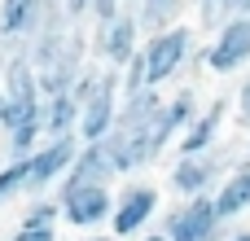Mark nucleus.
<instances>
[{
  "mask_svg": "<svg viewBox=\"0 0 250 241\" xmlns=\"http://www.w3.org/2000/svg\"><path fill=\"white\" fill-rule=\"evenodd\" d=\"M22 180H26V162L22 158H4V167H0V206L22 198Z\"/></svg>",
  "mask_w": 250,
  "mask_h": 241,
  "instance_id": "obj_19",
  "label": "nucleus"
},
{
  "mask_svg": "<svg viewBox=\"0 0 250 241\" xmlns=\"http://www.w3.org/2000/svg\"><path fill=\"white\" fill-rule=\"evenodd\" d=\"M202 66H207L211 79H229V75L246 70L250 66V13H237L211 40H202Z\"/></svg>",
  "mask_w": 250,
  "mask_h": 241,
  "instance_id": "obj_6",
  "label": "nucleus"
},
{
  "mask_svg": "<svg viewBox=\"0 0 250 241\" xmlns=\"http://www.w3.org/2000/svg\"><path fill=\"white\" fill-rule=\"evenodd\" d=\"M119 97H123V88H119V70H114V66H101V79H97V88L88 92V101L79 105V123H75V136H79L83 145H97V141L114 127Z\"/></svg>",
  "mask_w": 250,
  "mask_h": 241,
  "instance_id": "obj_10",
  "label": "nucleus"
},
{
  "mask_svg": "<svg viewBox=\"0 0 250 241\" xmlns=\"http://www.w3.org/2000/svg\"><path fill=\"white\" fill-rule=\"evenodd\" d=\"M189 9H193V18H198V31H202V35H215L224 22H233V18L242 13V4H237V0H189Z\"/></svg>",
  "mask_w": 250,
  "mask_h": 241,
  "instance_id": "obj_17",
  "label": "nucleus"
},
{
  "mask_svg": "<svg viewBox=\"0 0 250 241\" xmlns=\"http://www.w3.org/2000/svg\"><path fill=\"white\" fill-rule=\"evenodd\" d=\"M62 4H66L70 22H88V4H92V0H62Z\"/></svg>",
  "mask_w": 250,
  "mask_h": 241,
  "instance_id": "obj_24",
  "label": "nucleus"
},
{
  "mask_svg": "<svg viewBox=\"0 0 250 241\" xmlns=\"http://www.w3.org/2000/svg\"><path fill=\"white\" fill-rule=\"evenodd\" d=\"M9 241H57V228H31V224H18V233Z\"/></svg>",
  "mask_w": 250,
  "mask_h": 241,
  "instance_id": "obj_23",
  "label": "nucleus"
},
{
  "mask_svg": "<svg viewBox=\"0 0 250 241\" xmlns=\"http://www.w3.org/2000/svg\"><path fill=\"white\" fill-rule=\"evenodd\" d=\"M123 4H127V9H132V4H136V0H123Z\"/></svg>",
  "mask_w": 250,
  "mask_h": 241,
  "instance_id": "obj_31",
  "label": "nucleus"
},
{
  "mask_svg": "<svg viewBox=\"0 0 250 241\" xmlns=\"http://www.w3.org/2000/svg\"><path fill=\"white\" fill-rule=\"evenodd\" d=\"M119 88L123 92H136V88H145V57H141V48H136V57L119 70Z\"/></svg>",
  "mask_w": 250,
  "mask_h": 241,
  "instance_id": "obj_21",
  "label": "nucleus"
},
{
  "mask_svg": "<svg viewBox=\"0 0 250 241\" xmlns=\"http://www.w3.org/2000/svg\"><path fill=\"white\" fill-rule=\"evenodd\" d=\"M83 241H119V237H110V233H88Z\"/></svg>",
  "mask_w": 250,
  "mask_h": 241,
  "instance_id": "obj_28",
  "label": "nucleus"
},
{
  "mask_svg": "<svg viewBox=\"0 0 250 241\" xmlns=\"http://www.w3.org/2000/svg\"><path fill=\"white\" fill-rule=\"evenodd\" d=\"M237 167H250V141H246V145H237Z\"/></svg>",
  "mask_w": 250,
  "mask_h": 241,
  "instance_id": "obj_27",
  "label": "nucleus"
},
{
  "mask_svg": "<svg viewBox=\"0 0 250 241\" xmlns=\"http://www.w3.org/2000/svg\"><path fill=\"white\" fill-rule=\"evenodd\" d=\"M233 114H237V123L250 132V66L237 75V92H233Z\"/></svg>",
  "mask_w": 250,
  "mask_h": 241,
  "instance_id": "obj_20",
  "label": "nucleus"
},
{
  "mask_svg": "<svg viewBox=\"0 0 250 241\" xmlns=\"http://www.w3.org/2000/svg\"><path fill=\"white\" fill-rule=\"evenodd\" d=\"M141 40H145V35H141V26H136L132 9H119L114 18H105V22H92V26H88V57H92V61H101V66L123 70V66L136 57Z\"/></svg>",
  "mask_w": 250,
  "mask_h": 241,
  "instance_id": "obj_5",
  "label": "nucleus"
},
{
  "mask_svg": "<svg viewBox=\"0 0 250 241\" xmlns=\"http://www.w3.org/2000/svg\"><path fill=\"white\" fill-rule=\"evenodd\" d=\"M202 48L198 40V26L189 22H171L154 35L141 40V57H145V83L149 88H167L171 79H180L193 61V53Z\"/></svg>",
  "mask_w": 250,
  "mask_h": 241,
  "instance_id": "obj_2",
  "label": "nucleus"
},
{
  "mask_svg": "<svg viewBox=\"0 0 250 241\" xmlns=\"http://www.w3.org/2000/svg\"><path fill=\"white\" fill-rule=\"evenodd\" d=\"M158 228L167 233V241H220L229 224H220L211 193H202V198H185V202H176V211L158 215Z\"/></svg>",
  "mask_w": 250,
  "mask_h": 241,
  "instance_id": "obj_9",
  "label": "nucleus"
},
{
  "mask_svg": "<svg viewBox=\"0 0 250 241\" xmlns=\"http://www.w3.org/2000/svg\"><path fill=\"white\" fill-rule=\"evenodd\" d=\"M229 110H233V97H215L211 105H202V110H198V119L176 136V141H180V145H176V154L185 158V154H207V149H215V145L224 141Z\"/></svg>",
  "mask_w": 250,
  "mask_h": 241,
  "instance_id": "obj_11",
  "label": "nucleus"
},
{
  "mask_svg": "<svg viewBox=\"0 0 250 241\" xmlns=\"http://www.w3.org/2000/svg\"><path fill=\"white\" fill-rule=\"evenodd\" d=\"M132 241H167V233H163V228H145L141 237H132Z\"/></svg>",
  "mask_w": 250,
  "mask_h": 241,
  "instance_id": "obj_26",
  "label": "nucleus"
},
{
  "mask_svg": "<svg viewBox=\"0 0 250 241\" xmlns=\"http://www.w3.org/2000/svg\"><path fill=\"white\" fill-rule=\"evenodd\" d=\"M158 215H163V189L154 180H127L110 206V237L119 241L141 237L145 228H154Z\"/></svg>",
  "mask_w": 250,
  "mask_h": 241,
  "instance_id": "obj_4",
  "label": "nucleus"
},
{
  "mask_svg": "<svg viewBox=\"0 0 250 241\" xmlns=\"http://www.w3.org/2000/svg\"><path fill=\"white\" fill-rule=\"evenodd\" d=\"M237 4H242V13H250V0H237Z\"/></svg>",
  "mask_w": 250,
  "mask_h": 241,
  "instance_id": "obj_29",
  "label": "nucleus"
},
{
  "mask_svg": "<svg viewBox=\"0 0 250 241\" xmlns=\"http://www.w3.org/2000/svg\"><path fill=\"white\" fill-rule=\"evenodd\" d=\"M198 110H202V101H198V92H193V83H185L180 92H171L167 101H163V119L171 123V132L180 136L193 119H198Z\"/></svg>",
  "mask_w": 250,
  "mask_h": 241,
  "instance_id": "obj_16",
  "label": "nucleus"
},
{
  "mask_svg": "<svg viewBox=\"0 0 250 241\" xmlns=\"http://www.w3.org/2000/svg\"><path fill=\"white\" fill-rule=\"evenodd\" d=\"M75 123H79V101L70 92L44 97V136H70Z\"/></svg>",
  "mask_w": 250,
  "mask_h": 241,
  "instance_id": "obj_15",
  "label": "nucleus"
},
{
  "mask_svg": "<svg viewBox=\"0 0 250 241\" xmlns=\"http://www.w3.org/2000/svg\"><path fill=\"white\" fill-rule=\"evenodd\" d=\"M53 198L62 206V224H70V228L97 233L101 224H110L114 184H57Z\"/></svg>",
  "mask_w": 250,
  "mask_h": 241,
  "instance_id": "obj_8",
  "label": "nucleus"
},
{
  "mask_svg": "<svg viewBox=\"0 0 250 241\" xmlns=\"http://www.w3.org/2000/svg\"><path fill=\"white\" fill-rule=\"evenodd\" d=\"M163 101H167L163 88H149V83L119 97L114 127L97 141L119 176H141L145 167H154V162L171 149L176 132H171V123L163 119Z\"/></svg>",
  "mask_w": 250,
  "mask_h": 241,
  "instance_id": "obj_1",
  "label": "nucleus"
},
{
  "mask_svg": "<svg viewBox=\"0 0 250 241\" xmlns=\"http://www.w3.org/2000/svg\"><path fill=\"white\" fill-rule=\"evenodd\" d=\"M75 149H79V136H75V132H70V136H44V141L22 158V162H26L22 193H26V198H40V193L57 189V180L66 176V167H70Z\"/></svg>",
  "mask_w": 250,
  "mask_h": 241,
  "instance_id": "obj_7",
  "label": "nucleus"
},
{
  "mask_svg": "<svg viewBox=\"0 0 250 241\" xmlns=\"http://www.w3.org/2000/svg\"><path fill=\"white\" fill-rule=\"evenodd\" d=\"M18 224H31V228H57V224H62V206H57V198H48V193L31 198V206L22 211Z\"/></svg>",
  "mask_w": 250,
  "mask_h": 241,
  "instance_id": "obj_18",
  "label": "nucleus"
},
{
  "mask_svg": "<svg viewBox=\"0 0 250 241\" xmlns=\"http://www.w3.org/2000/svg\"><path fill=\"white\" fill-rule=\"evenodd\" d=\"M237 167V145L233 141H220L215 149L207 154H176L171 171H167V189L176 193V202L185 198H202V193H215V184Z\"/></svg>",
  "mask_w": 250,
  "mask_h": 241,
  "instance_id": "obj_3",
  "label": "nucleus"
},
{
  "mask_svg": "<svg viewBox=\"0 0 250 241\" xmlns=\"http://www.w3.org/2000/svg\"><path fill=\"white\" fill-rule=\"evenodd\" d=\"M211 202H215L220 224H233V220L250 215V167H233V171L215 184Z\"/></svg>",
  "mask_w": 250,
  "mask_h": 241,
  "instance_id": "obj_13",
  "label": "nucleus"
},
{
  "mask_svg": "<svg viewBox=\"0 0 250 241\" xmlns=\"http://www.w3.org/2000/svg\"><path fill=\"white\" fill-rule=\"evenodd\" d=\"M220 241H250V228H224Z\"/></svg>",
  "mask_w": 250,
  "mask_h": 241,
  "instance_id": "obj_25",
  "label": "nucleus"
},
{
  "mask_svg": "<svg viewBox=\"0 0 250 241\" xmlns=\"http://www.w3.org/2000/svg\"><path fill=\"white\" fill-rule=\"evenodd\" d=\"M40 26V0H0V40H26Z\"/></svg>",
  "mask_w": 250,
  "mask_h": 241,
  "instance_id": "obj_14",
  "label": "nucleus"
},
{
  "mask_svg": "<svg viewBox=\"0 0 250 241\" xmlns=\"http://www.w3.org/2000/svg\"><path fill=\"white\" fill-rule=\"evenodd\" d=\"M119 9H127L123 0H92L88 4V22H105V18H114Z\"/></svg>",
  "mask_w": 250,
  "mask_h": 241,
  "instance_id": "obj_22",
  "label": "nucleus"
},
{
  "mask_svg": "<svg viewBox=\"0 0 250 241\" xmlns=\"http://www.w3.org/2000/svg\"><path fill=\"white\" fill-rule=\"evenodd\" d=\"M0 110H4V92H0Z\"/></svg>",
  "mask_w": 250,
  "mask_h": 241,
  "instance_id": "obj_30",
  "label": "nucleus"
},
{
  "mask_svg": "<svg viewBox=\"0 0 250 241\" xmlns=\"http://www.w3.org/2000/svg\"><path fill=\"white\" fill-rule=\"evenodd\" d=\"M0 70H4V53H0Z\"/></svg>",
  "mask_w": 250,
  "mask_h": 241,
  "instance_id": "obj_32",
  "label": "nucleus"
},
{
  "mask_svg": "<svg viewBox=\"0 0 250 241\" xmlns=\"http://www.w3.org/2000/svg\"><path fill=\"white\" fill-rule=\"evenodd\" d=\"M114 180H119V171L110 167L105 149H101V145H83V141H79V149H75V158H70L66 176H62L57 184H114Z\"/></svg>",
  "mask_w": 250,
  "mask_h": 241,
  "instance_id": "obj_12",
  "label": "nucleus"
}]
</instances>
